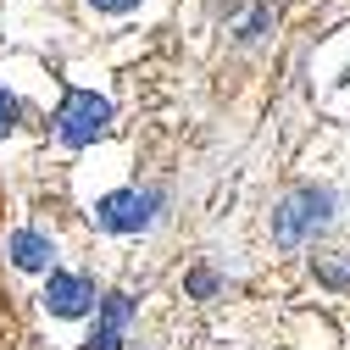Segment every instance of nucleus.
<instances>
[{"label":"nucleus","instance_id":"f257e3e1","mask_svg":"<svg viewBox=\"0 0 350 350\" xmlns=\"http://www.w3.org/2000/svg\"><path fill=\"white\" fill-rule=\"evenodd\" d=\"M334 223V189L323 184H300L273 206V239L278 245H312Z\"/></svg>","mask_w":350,"mask_h":350},{"label":"nucleus","instance_id":"f03ea898","mask_svg":"<svg viewBox=\"0 0 350 350\" xmlns=\"http://www.w3.org/2000/svg\"><path fill=\"white\" fill-rule=\"evenodd\" d=\"M111 128V100L106 95H95V90H67V100H62V111H56V139L62 145H95L100 134Z\"/></svg>","mask_w":350,"mask_h":350},{"label":"nucleus","instance_id":"7ed1b4c3","mask_svg":"<svg viewBox=\"0 0 350 350\" xmlns=\"http://www.w3.org/2000/svg\"><path fill=\"white\" fill-rule=\"evenodd\" d=\"M156 206H161V195H150V189H117V195L95 200V223L106 234H139V228H150Z\"/></svg>","mask_w":350,"mask_h":350},{"label":"nucleus","instance_id":"20e7f679","mask_svg":"<svg viewBox=\"0 0 350 350\" xmlns=\"http://www.w3.org/2000/svg\"><path fill=\"white\" fill-rule=\"evenodd\" d=\"M45 306H51L56 317H83V312L95 306V278H90V273H62V267H51Z\"/></svg>","mask_w":350,"mask_h":350},{"label":"nucleus","instance_id":"39448f33","mask_svg":"<svg viewBox=\"0 0 350 350\" xmlns=\"http://www.w3.org/2000/svg\"><path fill=\"white\" fill-rule=\"evenodd\" d=\"M128 317H134V300H128L122 289L106 295V300H100V323H95V334H90V345H83V350H122Z\"/></svg>","mask_w":350,"mask_h":350},{"label":"nucleus","instance_id":"423d86ee","mask_svg":"<svg viewBox=\"0 0 350 350\" xmlns=\"http://www.w3.org/2000/svg\"><path fill=\"white\" fill-rule=\"evenodd\" d=\"M6 256L17 261L23 273H51V267H56V245L39 234V228H17V234L6 239Z\"/></svg>","mask_w":350,"mask_h":350},{"label":"nucleus","instance_id":"0eeeda50","mask_svg":"<svg viewBox=\"0 0 350 350\" xmlns=\"http://www.w3.org/2000/svg\"><path fill=\"white\" fill-rule=\"evenodd\" d=\"M12 128H17V95L0 90V134H12Z\"/></svg>","mask_w":350,"mask_h":350},{"label":"nucleus","instance_id":"6e6552de","mask_svg":"<svg viewBox=\"0 0 350 350\" xmlns=\"http://www.w3.org/2000/svg\"><path fill=\"white\" fill-rule=\"evenodd\" d=\"M328 284H350V261H323V267H317Z\"/></svg>","mask_w":350,"mask_h":350},{"label":"nucleus","instance_id":"1a4fd4ad","mask_svg":"<svg viewBox=\"0 0 350 350\" xmlns=\"http://www.w3.org/2000/svg\"><path fill=\"white\" fill-rule=\"evenodd\" d=\"M189 289L206 300V295H217V278H211V273H195V278H189Z\"/></svg>","mask_w":350,"mask_h":350},{"label":"nucleus","instance_id":"9d476101","mask_svg":"<svg viewBox=\"0 0 350 350\" xmlns=\"http://www.w3.org/2000/svg\"><path fill=\"white\" fill-rule=\"evenodd\" d=\"M90 6H95V12H134L139 0H90Z\"/></svg>","mask_w":350,"mask_h":350}]
</instances>
